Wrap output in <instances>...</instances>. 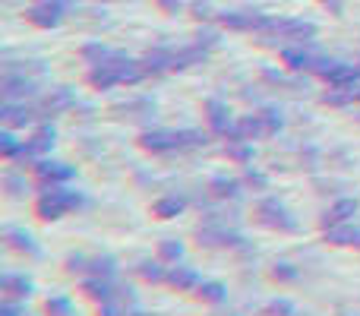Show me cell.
Returning <instances> with one entry per match:
<instances>
[{
  "label": "cell",
  "instance_id": "1",
  "mask_svg": "<svg viewBox=\"0 0 360 316\" xmlns=\"http://www.w3.org/2000/svg\"><path fill=\"white\" fill-rule=\"evenodd\" d=\"M143 76H146L143 61H130V57L120 54V51H114L105 63H98V67L89 70V82H92L95 89L133 86V82H139Z\"/></svg>",
  "mask_w": 360,
  "mask_h": 316
},
{
  "label": "cell",
  "instance_id": "6",
  "mask_svg": "<svg viewBox=\"0 0 360 316\" xmlns=\"http://www.w3.org/2000/svg\"><path fill=\"white\" fill-rule=\"evenodd\" d=\"M202 247H243V237L237 231H228L224 222H209L196 231Z\"/></svg>",
  "mask_w": 360,
  "mask_h": 316
},
{
  "label": "cell",
  "instance_id": "10",
  "mask_svg": "<svg viewBox=\"0 0 360 316\" xmlns=\"http://www.w3.org/2000/svg\"><path fill=\"white\" fill-rule=\"evenodd\" d=\"M54 137H57L54 127H48V124L38 127L35 137L25 139V143H22V152H19V156H22V158H41L44 152L54 149Z\"/></svg>",
  "mask_w": 360,
  "mask_h": 316
},
{
  "label": "cell",
  "instance_id": "35",
  "mask_svg": "<svg viewBox=\"0 0 360 316\" xmlns=\"http://www.w3.org/2000/svg\"><path fill=\"white\" fill-rule=\"evenodd\" d=\"M193 16H196V19H209L212 16V4H209V0H196V4H193Z\"/></svg>",
  "mask_w": 360,
  "mask_h": 316
},
{
  "label": "cell",
  "instance_id": "40",
  "mask_svg": "<svg viewBox=\"0 0 360 316\" xmlns=\"http://www.w3.org/2000/svg\"><path fill=\"white\" fill-rule=\"evenodd\" d=\"M130 316H149V313H130Z\"/></svg>",
  "mask_w": 360,
  "mask_h": 316
},
{
  "label": "cell",
  "instance_id": "17",
  "mask_svg": "<svg viewBox=\"0 0 360 316\" xmlns=\"http://www.w3.org/2000/svg\"><path fill=\"white\" fill-rule=\"evenodd\" d=\"M199 282H202V279H199V272H196V269H190V266H177V263H174V266L168 269V285H174L177 291L199 288Z\"/></svg>",
  "mask_w": 360,
  "mask_h": 316
},
{
  "label": "cell",
  "instance_id": "25",
  "mask_svg": "<svg viewBox=\"0 0 360 316\" xmlns=\"http://www.w3.org/2000/svg\"><path fill=\"white\" fill-rule=\"evenodd\" d=\"M184 199L180 196H165V199H158L155 206H152V212H155L158 218H174V215H180L184 212Z\"/></svg>",
  "mask_w": 360,
  "mask_h": 316
},
{
  "label": "cell",
  "instance_id": "32",
  "mask_svg": "<svg viewBox=\"0 0 360 316\" xmlns=\"http://www.w3.org/2000/svg\"><path fill=\"white\" fill-rule=\"evenodd\" d=\"M48 313L51 316H73V304L67 298H51L48 301Z\"/></svg>",
  "mask_w": 360,
  "mask_h": 316
},
{
  "label": "cell",
  "instance_id": "21",
  "mask_svg": "<svg viewBox=\"0 0 360 316\" xmlns=\"http://www.w3.org/2000/svg\"><path fill=\"white\" fill-rule=\"evenodd\" d=\"M4 237L10 241L13 250H22V253H29V256H38V244H35V237H32L29 231H22V228H6Z\"/></svg>",
  "mask_w": 360,
  "mask_h": 316
},
{
  "label": "cell",
  "instance_id": "2",
  "mask_svg": "<svg viewBox=\"0 0 360 316\" xmlns=\"http://www.w3.org/2000/svg\"><path fill=\"white\" fill-rule=\"evenodd\" d=\"M82 203H86L82 193L67 190V187L57 184V187H44V193L35 203V212H38V218H44V222H54V218H63L67 212L79 209Z\"/></svg>",
  "mask_w": 360,
  "mask_h": 316
},
{
  "label": "cell",
  "instance_id": "13",
  "mask_svg": "<svg viewBox=\"0 0 360 316\" xmlns=\"http://www.w3.org/2000/svg\"><path fill=\"white\" fill-rule=\"evenodd\" d=\"M326 241L335 247H360V228H354L351 222L332 225V228H326Z\"/></svg>",
  "mask_w": 360,
  "mask_h": 316
},
{
  "label": "cell",
  "instance_id": "7",
  "mask_svg": "<svg viewBox=\"0 0 360 316\" xmlns=\"http://www.w3.org/2000/svg\"><path fill=\"white\" fill-rule=\"evenodd\" d=\"M25 19L38 29H54L63 19V0H35V4L25 10Z\"/></svg>",
  "mask_w": 360,
  "mask_h": 316
},
{
  "label": "cell",
  "instance_id": "29",
  "mask_svg": "<svg viewBox=\"0 0 360 316\" xmlns=\"http://www.w3.org/2000/svg\"><path fill=\"white\" fill-rule=\"evenodd\" d=\"M79 54H82V61H89L92 67H98V63H105L108 57L114 54V51H111V48H105V44H86V48H82Z\"/></svg>",
  "mask_w": 360,
  "mask_h": 316
},
{
  "label": "cell",
  "instance_id": "30",
  "mask_svg": "<svg viewBox=\"0 0 360 316\" xmlns=\"http://www.w3.org/2000/svg\"><path fill=\"white\" fill-rule=\"evenodd\" d=\"M158 256H162L165 263H180V260H184V244H180V241H162Z\"/></svg>",
  "mask_w": 360,
  "mask_h": 316
},
{
  "label": "cell",
  "instance_id": "41",
  "mask_svg": "<svg viewBox=\"0 0 360 316\" xmlns=\"http://www.w3.org/2000/svg\"><path fill=\"white\" fill-rule=\"evenodd\" d=\"M234 316H237V313H234Z\"/></svg>",
  "mask_w": 360,
  "mask_h": 316
},
{
  "label": "cell",
  "instance_id": "19",
  "mask_svg": "<svg viewBox=\"0 0 360 316\" xmlns=\"http://www.w3.org/2000/svg\"><path fill=\"white\" fill-rule=\"evenodd\" d=\"M357 209H360L357 199H338V203L332 206V209L326 212V218H323L326 228H332V225H345V222H351V218L357 215Z\"/></svg>",
  "mask_w": 360,
  "mask_h": 316
},
{
  "label": "cell",
  "instance_id": "22",
  "mask_svg": "<svg viewBox=\"0 0 360 316\" xmlns=\"http://www.w3.org/2000/svg\"><path fill=\"white\" fill-rule=\"evenodd\" d=\"M89 275H95V279H114L117 275V260L114 256H92L89 260Z\"/></svg>",
  "mask_w": 360,
  "mask_h": 316
},
{
  "label": "cell",
  "instance_id": "18",
  "mask_svg": "<svg viewBox=\"0 0 360 316\" xmlns=\"http://www.w3.org/2000/svg\"><path fill=\"white\" fill-rule=\"evenodd\" d=\"M143 67H146V76L149 73H165V70H174V51L168 48H155L143 57Z\"/></svg>",
  "mask_w": 360,
  "mask_h": 316
},
{
  "label": "cell",
  "instance_id": "23",
  "mask_svg": "<svg viewBox=\"0 0 360 316\" xmlns=\"http://www.w3.org/2000/svg\"><path fill=\"white\" fill-rule=\"evenodd\" d=\"M202 61H205V48H202V44H193V48L174 51V70L193 67V63H202Z\"/></svg>",
  "mask_w": 360,
  "mask_h": 316
},
{
  "label": "cell",
  "instance_id": "24",
  "mask_svg": "<svg viewBox=\"0 0 360 316\" xmlns=\"http://www.w3.org/2000/svg\"><path fill=\"white\" fill-rule=\"evenodd\" d=\"M212 196H218V199H237L240 196V184L237 180H231V177H212Z\"/></svg>",
  "mask_w": 360,
  "mask_h": 316
},
{
  "label": "cell",
  "instance_id": "26",
  "mask_svg": "<svg viewBox=\"0 0 360 316\" xmlns=\"http://www.w3.org/2000/svg\"><path fill=\"white\" fill-rule=\"evenodd\" d=\"M139 275L146 282H168V269L162 266V260H143L139 263Z\"/></svg>",
  "mask_w": 360,
  "mask_h": 316
},
{
  "label": "cell",
  "instance_id": "33",
  "mask_svg": "<svg viewBox=\"0 0 360 316\" xmlns=\"http://www.w3.org/2000/svg\"><path fill=\"white\" fill-rule=\"evenodd\" d=\"M272 279H278V282H294V279H297V269H294L291 263H278V266L272 269Z\"/></svg>",
  "mask_w": 360,
  "mask_h": 316
},
{
  "label": "cell",
  "instance_id": "36",
  "mask_svg": "<svg viewBox=\"0 0 360 316\" xmlns=\"http://www.w3.org/2000/svg\"><path fill=\"white\" fill-rule=\"evenodd\" d=\"M0 316H22V307H19L16 301H6L4 310H0Z\"/></svg>",
  "mask_w": 360,
  "mask_h": 316
},
{
  "label": "cell",
  "instance_id": "38",
  "mask_svg": "<svg viewBox=\"0 0 360 316\" xmlns=\"http://www.w3.org/2000/svg\"><path fill=\"white\" fill-rule=\"evenodd\" d=\"M158 6H162L165 13H177L180 10V4H184V0H155Z\"/></svg>",
  "mask_w": 360,
  "mask_h": 316
},
{
  "label": "cell",
  "instance_id": "31",
  "mask_svg": "<svg viewBox=\"0 0 360 316\" xmlns=\"http://www.w3.org/2000/svg\"><path fill=\"white\" fill-rule=\"evenodd\" d=\"M0 149H4L6 158H13V156H19V152H22V143H19L10 130H4V133H0Z\"/></svg>",
  "mask_w": 360,
  "mask_h": 316
},
{
  "label": "cell",
  "instance_id": "14",
  "mask_svg": "<svg viewBox=\"0 0 360 316\" xmlns=\"http://www.w3.org/2000/svg\"><path fill=\"white\" fill-rule=\"evenodd\" d=\"M76 105V95L70 92V89H51L48 95L41 99V111L44 114H60L67 111V108Z\"/></svg>",
  "mask_w": 360,
  "mask_h": 316
},
{
  "label": "cell",
  "instance_id": "37",
  "mask_svg": "<svg viewBox=\"0 0 360 316\" xmlns=\"http://www.w3.org/2000/svg\"><path fill=\"white\" fill-rule=\"evenodd\" d=\"M247 184H256V187H266V174H259V171H253V168H250V171H247Z\"/></svg>",
  "mask_w": 360,
  "mask_h": 316
},
{
  "label": "cell",
  "instance_id": "4",
  "mask_svg": "<svg viewBox=\"0 0 360 316\" xmlns=\"http://www.w3.org/2000/svg\"><path fill=\"white\" fill-rule=\"evenodd\" d=\"M262 35H275V38H285V42H291V44H304L316 35V25L304 23V19H272Z\"/></svg>",
  "mask_w": 360,
  "mask_h": 316
},
{
  "label": "cell",
  "instance_id": "9",
  "mask_svg": "<svg viewBox=\"0 0 360 316\" xmlns=\"http://www.w3.org/2000/svg\"><path fill=\"white\" fill-rule=\"evenodd\" d=\"M73 168L63 165V161H48V158H38L35 161V177L41 180L44 187H57V184H67L73 180Z\"/></svg>",
  "mask_w": 360,
  "mask_h": 316
},
{
  "label": "cell",
  "instance_id": "34",
  "mask_svg": "<svg viewBox=\"0 0 360 316\" xmlns=\"http://www.w3.org/2000/svg\"><path fill=\"white\" fill-rule=\"evenodd\" d=\"M269 313L272 316H297V307L288 304V301H272V304H269Z\"/></svg>",
  "mask_w": 360,
  "mask_h": 316
},
{
  "label": "cell",
  "instance_id": "27",
  "mask_svg": "<svg viewBox=\"0 0 360 316\" xmlns=\"http://www.w3.org/2000/svg\"><path fill=\"white\" fill-rule=\"evenodd\" d=\"M228 156L234 161H240V165H247V161H253V143L250 139H231L228 143Z\"/></svg>",
  "mask_w": 360,
  "mask_h": 316
},
{
  "label": "cell",
  "instance_id": "12",
  "mask_svg": "<svg viewBox=\"0 0 360 316\" xmlns=\"http://www.w3.org/2000/svg\"><path fill=\"white\" fill-rule=\"evenodd\" d=\"M281 63H285L288 70H294V73H300V70L316 67V57H313L310 51H304V44H285V48H281Z\"/></svg>",
  "mask_w": 360,
  "mask_h": 316
},
{
  "label": "cell",
  "instance_id": "28",
  "mask_svg": "<svg viewBox=\"0 0 360 316\" xmlns=\"http://www.w3.org/2000/svg\"><path fill=\"white\" fill-rule=\"evenodd\" d=\"M196 294L205 301V304H221L228 291H224V285H218V282H199Z\"/></svg>",
  "mask_w": 360,
  "mask_h": 316
},
{
  "label": "cell",
  "instance_id": "15",
  "mask_svg": "<svg viewBox=\"0 0 360 316\" xmlns=\"http://www.w3.org/2000/svg\"><path fill=\"white\" fill-rule=\"evenodd\" d=\"M0 118H4L6 127H25L35 120V108H29L22 101V105H16V101H6L4 111H0Z\"/></svg>",
  "mask_w": 360,
  "mask_h": 316
},
{
  "label": "cell",
  "instance_id": "39",
  "mask_svg": "<svg viewBox=\"0 0 360 316\" xmlns=\"http://www.w3.org/2000/svg\"><path fill=\"white\" fill-rule=\"evenodd\" d=\"M354 101H360V89H354Z\"/></svg>",
  "mask_w": 360,
  "mask_h": 316
},
{
  "label": "cell",
  "instance_id": "8",
  "mask_svg": "<svg viewBox=\"0 0 360 316\" xmlns=\"http://www.w3.org/2000/svg\"><path fill=\"white\" fill-rule=\"evenodd\" d=\"M205 120H209V130L215 133V137H231V133H234V120H231L228 105L218 99L205 101Z\"/></svg>",
  "mask_w": 360,
  "mask_h": 316
},
{
  "label": "cell",
  "instance_id": "3",
  "mask_svg": "<svg viewBox=\"0 0 360 316\" xmlns=\"http://www.w3.org/2000/svg\"><path fill=\"white\" fill-rule=\"evenodd\" d=\"M256 222L272 231H297V218L285 209V203H278V199H272V196L256 206Z\"/></svg>",
  "mask_w": 360,
  "mask_h": 316
},
{
  "label": "cell",
  "instance_id": "11",
  "mask_svg": "<svg viewBox=\"0 0 360 316\" xmlns=\"http://www.w3.org/2000/svg\"><path fill=\"white\" fill-rule=\"evenodd\" d=\"M139 146H143L146 152H155V156H162V152H177V130H149L139 137Z\"/></svg>",
  "mask_w": 360,
  "mask_h": 316
},
{
  "label": "cell",
  "instance_id": "16",
  "mask_svg": "<svg viewBox=\"0 0 360 316\" xmlns=\"http://www.w3.org/2000/svg\"><path fill=\"white\" fill-rule=\"evenodd\" d=\"M82 291L92 301H98V304H108L111 298H117V288L111 285V279H95V275H89V279L82 282Z\"/></svg>",
  "mask_w": 360,
  "mask_h": 316
},
{
  "label": "cell",
  "instance_id": "20",
  "mask_svg": "<svg viewBox=\"0 0 360 316\" xmlns=\"http://www.w3.org/2000/svg\"><path fill=\"white\" fill-rule=\"evenodd\" d=\"M4 294H6V301L29 298V294H32V279H25V275H16V272L4 275Z\"/></svg>",
  "mask_w": 360,
  "mask_h": 316
},
{
  "label": "cell",
  "instance_id": "5",
  "mask_svg": "<svg viewBox=\"0 0 360 316\" xmlns=\"http://www.w3.org/2000/svg\"><path fill=\"white\" fill-rule=\"evenodd\" d=\"M221 25L224 29H234V32H266L272 16L266 13H253V10H234V13H221Z\"/></svg>",
  "mask_w": 360,
  "mask_h": 316
}]
</instances>
